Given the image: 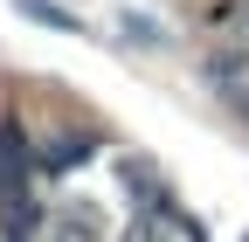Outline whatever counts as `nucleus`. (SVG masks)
<instances>
[{"mask_svg":"<svg viewBox=\"0 0 249 242\" xmlns=\"http://www.w3.org/2000/svg\"><path fill=\"white\" fill-rule=\"evenodd\" d=\"M35 242H104V215L83 207V201H70V207H55V215L42 222Z\"/></svg>","mask_w":249,"mask_h":242,"instance_id":"obj_1","label":"nucleus"},{"mask_svg":"<svg viewBox=\"0 0 249 242\" xmlns=\"http://www.w3.org/2000/svg\"><path fill=\"white\" fill-rule=\"evenodd\" d=\"M214 21H222V35H229V55H249V0H235V7H222Z\"/></svg>","mask_w":249,"mask_h":242,"instance_id":"obj_2","label":"nucleus"}]
</instances>
